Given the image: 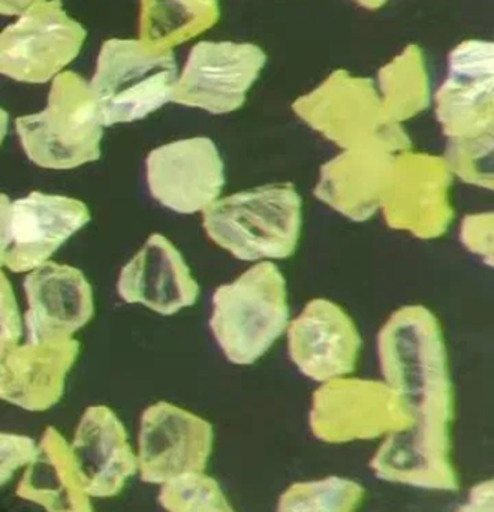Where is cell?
I'll use <instances>...</instances> for the list:
<instances>
[{"label": "cell", "mask_w": 494, "mask_h": 512, "mask_svg": "<svg viewBox=\"0 0 494 512\" xmlns=\"http://www.w3.org/2000/svg\"><path fill=\"white\" fill-rule=\"evenodd\" d=\"M378 348L385 384L412 418L397 441L421 456L450 457L454 396L438 319L426 307H402L379 333Z\"/></svg>", "instance_id": "cell-1"}, {"label": "cell", "mask_w": 494, "mask_h": 512, "mask_svg": "<svg viewBox=\"0 0 494 512\" xmlns=\"http://www.w3.org/2000/svg\"><path fill=\"white\" fill-rule=\"evenodd\" d=\"M301 206L294 186H261L210 204L203 212L204 230L242 261L285 259L300 240Z\"/></svg>", "instance_id": "cell-2"}, {"label": "cell", "mask_w": 494, "mask_h": 512, "mask_svg": "<svg viewBox=\"0 0 494 512\" xmlns=\"http://www.w3.org/2000/svg\"><path fill=\"white\" fill-rule=\"evenodd\" d=\"M15 129L27 158L45 170H74L101 158L104 126L89 81L77 72H60L44 110L18 117Z\"/></svg>", "instance_id": "cell-3"}, {"label": "cell", "mask_w": 494, "mask_h": 512, "mask_svg": "<svg viewBox=\"0 0 494 512\" xmlns=\"http://www.w3.org/2000/svg\"><path fill=\"white\" fill-rule=\"evenodd\" d=\"M288 322L286 280L273 262H258L213 295L210 328L225 357L237 366L258 361Z\"/></svg>", "instance_id": "cell-4"}, {"label": "cell", "mask_w": 494, "mask_h": 512, "mask_svg": "<svg viewBox=\"0 0 494 512\" xmlns=\"http://www.w3.org/2000/svg\"><path fill=\"white\" fill-rule=\"evenodd\" d=\"M177 71L173 50L141 39H108L89 81L104 128L138 122L171 102Z\"/></svg>", "instance_id": "cell-5"}, {"label": "cell", "mask_w": 494, "mask_h": 512, "mask_svg": "<svg viewBox=\"0 0 494 512\" xmlns=\"http://www.w3.org/2000/svg\"><path fill=\"white\" fill-rule=\"evenodd\" d=\"M295 114L310 128L343 150L369 143H384L406 152L411 147L402 126L387 122L381 98L369 78L334 71L321 86L292 105Z\"/></svg>", "instance_id": "cell-6"}, {"label": "cell", "mask_w": 494, "mask_h": 512, "mask_svg": "<svg viewBox=\"0 0 494 512\" xmlns=\"http://www.w3.org/2000/svg\"><path fill=\"white\" fill-rule=\"evenodd\" d=\"M86 38L60 0H44L0 32V75L26 84L53 81L77 59Z\"/></svg>", "instance_id": "cell-7"}, {"label": "cell", "mask_w": 494, "mask_h": 512, "mask_svg": "<svg viewBox=\"0 0 494 512\" xmlns=\"http://www.w3.org/2000/svg\"><path fill=\"white\" fill-rule=\"evenodd\" d=\"M411 415L385 382L337 378L313 394L310 427L327 444L372 441L403 432Z\"/></svg>", "instance_id": "cell-8"}, {"label": "cell", "mask_w": 494, "mask_h": 512, "mask_svg": "<svg viewBox=\"0 0 494 512\" xmlns=\"http://www.w3.org/2000/svg\"><path fill=\"white\" fill-rule=\"evenodd\" d=\"M265 63L267 54L249 42H198L177 77L171 102L212 114L233 113L245 104Z\"/></svg>", "instance_id": "cell-9"}, {"label": "cell", "mask_w": 494, "mask_h": 512, "mask_svg": "<svg viewBox=\"0 0 494 512\" xmlns=\"http://www.w3.org/2000/svg\"><path fill=\"white\" fill-rule=\"evenodd\" d=\"M436 93V117L448 144L493 141V42L469 39L450 54Z\"/></svg>", "instance_id": "cell-10"}, {"label": "cell", "mask_w": 494, "mask_h": 512, "mask_svg": "<svg viewBox=\"0 0 494 512\" xmlns=\"http://www.w3.org/2000/svg\"><path fill=\"white\" fill-rule=\"evenodd\" d=\"M209 421L179 406L158 402L141 415L138 468L141 480L165 484L206 469L213 451Z\"/></svg>", "instance_id": "cell-11"}, {"label": "cell", "mask_w": 494, "mask_h": 512, "mask_svg": "<svg viewBox=\"0 0 494 512\" xmlns=\"http://www.w3.org/2000/svg\"><path fill=\"white\" fill-rule=\"evenodd\" d=\"M450 188L451 170L445 159L406 150L394 159L381 209L396 230L435 239L453 219Z\"/></svg>", "instance_id": "cell-12"}, {"label": "cell", "mask_w": 494, "mask_h": 512, "mask_svg": "<svg viewBox=\"0 0 494 512\" xmlns=\"http://www.w3.org/2000/svg\"><path fill=\"white\" fill-rule=\"evenodd\" d=\"M147 186L162 206L180 215L204 212L219 200L225 167L215 141L185 138L156 147L146 159Z\"/></svg>", "instance_id": "cell-13"}, {"label": "cell", "mask_w": 494, "mask_h": 512, "mask_svg": "<svg viewBox=\"0 0 494 512\" xmlns=\"http://www.w3.org/2000/svg\"><path fill=\"white\" fill-rule=\"evenodd\" d=\"M89 222V207L77 198L35 191L12 201L5 267L14 273L35 270Z\"/></svg>", "instance_id": "cell-14"}, {"label": "cell", "mask_w": 494, "mask_h": 512, "mask_svg": "<svg viewBox=\"0 0 494 512\" xmlns=\"http://www.w3.org/2000/svg\"><path fill=\"white\" fill-rule=\"evenodd\" d=\"M360 349L351 316L324 298L310 301L288 327L289 357L304 376L322 384L354 372Z\"/></svg>", "instance_id": "cell-15"}, {"label": "cell", "mask_w": 494, "mask_h": 512, "mask_svg": "<svg viewBox=\"0 0 494 512\" xmlns=\"http://www.w3.org/2000/svg\"><path fill=\"white\" fill-rule=\"evenodd\" d=\"M27 339H66L86 327L95 313L93 288L83 271L47 261L24 279Z\"/></svg>", "instance_id": "cell-16"}, {"label": "cell", "mask_w": 494, "mask_h": 512, "mask_svg": "<svg viewBox=\"0 0 494 512\" xmlns=\"http://www.w3.org/2000/svg\"><path fill=\"white\" fill-rule=\"evenodd\" d=\"M117 294L126 303L171 316L197 303L200 286L179 249L167 237L155 233L123 265Z\"/></svg>", "instance_id": "cell-17"}, {"label": "cell", "mask_w": 494, "mask_h": 512, "mask_svg": "<svg viewBox=\"0 0 494 512\" xmlns=\"http://www.w3.org/2000/svg\"><path fill=\"white\" fill-rule=\"evenodd\" d=\"M78 354L80 342L74 337L17 343L0 366V399L24 411L53 408L62 399Z\"/></svg>", "instance_id": "cell-18"}, {"label": "cell", "mask_w": 494, "mask_h": 512, "mask_svg": "<svg viewBox=\"0 0 494 512\" xmlns=\"http://www.w3.org/2000/svg\"><path fill=\"white\" fill-rule=\"evenodd\" d=\"M69 447L81 486L89 496L119 495L137 472L138 460L125 426L108 406H89L84 411Z\"/></svg>", "instance_id": "cell-19"}, {"label": "cell", "mask_w": 494, "mask_h": 512, "mask_svg": "<svg viewBox=\"0 0 494 512\" xmlns=\"http://www.w3.org/2000/svg\"><path fill=\"white\" fill-rule=\"evenodd\" d=\"M399 153L384 143L343 150L322 167L316 197L352 221H367L382 207Z\"/></svg>", "instance_id": "cell-20"}, {"label": "cell", "mask_w": 494, "mask_h": 512, "mask_svg": "<svg viewBox=\"0 0 494 512\" xmlns=\"http://www.w3.org/2000/svg\"><path fill=\"white\" fill-rule=\"evenodd\" d=\"M17 487V496L47 512H95L84 492L68 441L48 427Z\"/></svg>", "instance_id": "cell-21"}, {"label": "cell", "mask_w": 494, "mask_h": 512, "mask_svg": "<svg viewBox=\"0 0 494 512\" xmlns=\"http://www.w3.org/2000/svg\"><path fill=\"white\" fill-rule=\"evenodd\" d=\"M219 0H140V39L150 47L174 50L216 26Z\"/></svg>", "instance_id": "cell-22"}, {"label": "cell", "mask_w": 494, "mask_h": 512, "mask_svg": "<svg viewBox=\"0 0 494 512\" xmlns=\"http://www.w3.org/2000/svg\"><path fill=\"white\" fill-rule=\"evenodd\" d=\"M378 80L382 114L387 122L400 125L429 105V74L423 51L417 45H408L388 62L379 71Z\"/></svg>", "instance_id": "cell-23"}, {"label": "cell", "mask_w": 494, "mask_h": 512, "mask_svg": "<svg viewBox=\"0 0 494 512\" xmlns=\"http://www.w3.org/2000/svg\"><path fill=\"white\" fill-rule=\"evenodd\" d=\"M363 498L357 481L327 477L292 484L280 496L277 512H355Z\"/></svg>", "instance_id": "cell-24"}, {"label": "cell", "mask_w": 494, "mask_h": 512, "mask_svg": "<svg viewBox=\"0 0 494 512\" xmlns=\"http://www.w3.org/2000/svg\"><path fill=\"white\" fill-rule=\"evenodd\" d=\"M159 502L168 512H236L218 481L204 472L168 481L159 493Z\"/></svg>", "instance_id": "cell-25"}, {"label": "cell", "mask_w": 494, "mask_h": 512, "mask_svg": "<svg viewBox=\"0 0 494 512\" xmlns=\"http://www.w3.org/2000/svg\"><path fill=\"white\" fill-rule=\"evenodd\" d=\"M23 319L18 309L14 289L6 274L0 270V366L6 354L20 342Z\"/></svg>", "instance_id": "cell-26"}, {"label": "cell", "mask_w": 494, "mask_h": 512, "mask_svg": "<svg viewBox=\"0 0 494 512\" xmlns=\"http://www.w3.org/2000/svg\"><path fill=\"white\" fill-rule=\"evenodd\" d=\"M38 447L29 436L0 432V486L11 480L15 471L35 460Z\"/></svg>", "instance_id": "cell-27"}, {"label": "cell", "mask_w": 494, "mask_h": 512, "mask_svg": "<svg viewBox=\"0 0 494 512\" xmlns=\"http://www.w3.org/2000/svg\"><path fill=\"white\" fill-rule=\"evenodd\" d=\"M462 240L469 251L493 258V215H472L462 225Z\"/></svg>", "instance_id": "cell-28"}, {"label": "cell", "mask_w": 494, "mask_h": 512, "mask_svg": "<svg viewBox=\"0 0 494 512\" xmlns=\"http://www.w3.org/2000/svg\"><path fill=\"white\" fill-rule=\"evenodd\" d=\"M493 480L483 481L469 493V499L456 512H493Z\"/></svg>", "instance_id": "cell-29"}, {"label": "cell", "mask_w": 494, "mask_h": 512, "mask_svg": "<svg viewBox=\"0 0 494 512\" xmlns=\"http://www.w3.org/2000/svg\"><path fill=\"white\" fill-rule=\"evenodd\" d=\"M11 198L0 194V268L5 267V256L9 248V219H11Z\"/></svg>", "instance_id": "cell-30"}, {"label": "cell", "mask_w": 494, "mask_h": 512, "mask_svg": "<svg viewBox=\"0 0 494 512\" xmlns=\"http://www.w3.org/2000/svg\"><path fill=\"white\" fill-rule=\"evenodd\" d=\"M44 0H0V15L18 17Z\"/></svg>", "instance_id": "cell-31"}, {"label": "cell", "mask_w": 494, "mask_h": 512, "mask_svg": "<svg viewBox=\"0 0 494 512\" xmlns=\"http://www.w3.org/2000/svg\"><path fill=\"white\" fill-rule=\"evenodd\" d=\"M9 128V114L8 111L3 110L0 107V146H2L3 140H5L6 134H8Z\"/></svg>", "instance_id": "cell-32"}, {"label": "cell", "mask_w": 494, "mask_h": 512, "mask_svg": "<svg viewBox=\"0 0 494 512\" xmlns=\"http://www.w3.org/2000/svg\"><path fill=\"white\" fill-rule=\"evenodd\" d=\"M355 2H357L358 5L363 6V8L372 9V11H375V9L382 8V6H384L388 0H355Z\"/></svg>", "instance_id": "cell-33"}]
</instances>
